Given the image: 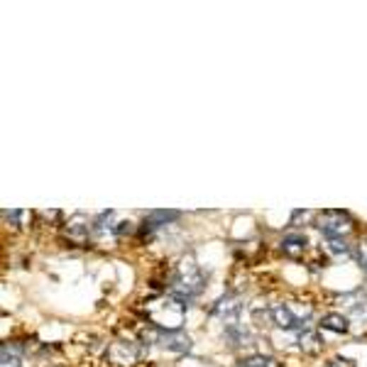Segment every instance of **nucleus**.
<instances>
[{"instance_id":"nucleus-1","label":"nucleus","mask_w":367,"mask_h":367,"mask_svg":"<svg viewBox=\"0 0 367 367\" xmlns=\"http://www.w3.org/2000/svg\"><path fill=\"white\" fill-rule=\"evenodd\" d=\"M186 308H189V304H184L177 296L167 294V296H159V299H150L142 306V311H145L150 326H154L157 331L174 333V331H182L186 321Z\"/></svg>"},{"instance_id":"nucleus-2","label":"nucleus","mask_w":367,"mask_h":367,"mask_svg":"<svg viewBox=\"0 0 367 367\" xmlns=\"http://www.w3.org/2000/svg\"><path fill=\"white\" fill-rule=\"evenodd\" d=\"M206 286V276L201 272V267L196 264V260L191 255L179 260V264L174 267L172 276H169V294L182 299L184 304H189L194 296H199Z\"/></svg>"},{"instance_id":"nucleus-3","label":"nucleus","mask_w":367,"mask_h":367,"mask_svg":"<svg viewBox=\"0 0 367 367\" xmlns=\"http://www.w3.org/2000/svg\"><path fill=\"white\" fill-rule=\"evenodd\" d=\"M316 228L326 235V240H331V238L345 240V238L355 231V223H353V218H350L348 211L328 209V211L316 214Z\"/></svg>"},{"instance_id":"nucleus-4","label":"nucleus","mask_w":367,"mask_h":367,"mask_svg":"<svg viewBox=\"0 0 367 367\" xmlns=\"http://www.w3.org/2000/svg\"><path fill=\"white\" fill-rule=\"evenodd\" d=\"M140 355H142V345L135 343V340H113L108 345L105 358L115 367H132L140 360Z\"/></svg>"},{"instance_id":"nucleus-5","label":"nucleus","mask_w":367,"mask_h":367,"mask_svg":"<svg viewBox=\"0 0 367 367\" xmlns=\"http://www.w3.org/2000/svg\"><path fill=\"white\" fill-rule=\"evenodd\" d=\"M338 301L345 306V316L348 318H353V321H358V323L367 321V294L363 289H355V291H350V294H343Z\"/></svg>"},{"instance_id":"nucleus-6","label":"nucleus","mask_w":367,"mask_h":367,"mask_svg":"<svg viewBox=\"0 0 367 367\" xmlns=\"http://www.w3.org/2000/svg\"><path fill=\"white\" fill-rule=\"evenodd\" d=\"M211 311H214V316L223 318V323H226V326H233V323H238V318H240L243 304H240V299H238V296L226 294L223 299L216 301Z\"/></svg>"},{"instance_id":"nucleus-7","label":"nucleus","mask_w":367,"mask_h":367,"mask_svg":"<svg viewBox=\"0 0 367 367\" xmlns=\"http://www.w3.org/2000/svg\"><path fill=\"white\" fill-rule=\"evenodd\" d=\"M269 313H272V323L276 328H281V331H296V328H304L299 318H296V313L291 311V306L284 304V301L274 304L272 308H269Z\"/></svg>"},{"instance_id":"nucleus-8","label":"nucleus","mask_w":367,"mask_h":367,"mask_svg":"<svg viewBox=\"0 0 367 367\" xmlns=\"http://www.w3.org/2000/svg\"><path fill=\"white\" fill-rule=\"evenodd\" d=\"M91 235H93V223L88 221V218L76 216V218H71V221L66 223V238L71 243L83 245Z\"/></svg>"},{"instance_id":"nucleus-9","label":"nucleus","mask_w":367,"mask_h":367,"mask_svg":"<svg viewBox=\"0 0 367 367\" xmlns=\"http://www.w3.org/2000/svg\"><path fill=\"white\" fill-rule=\"evenodd\" d=\"M159 345H162L167 353H177V355H184L191 350V338L186 336L184 331H174V333H162L159 336Z\"/></svg>"},{"instance_id":"nucleus-10","label":"nucleus","mask_w":367,"mask_h":367,"mask_svg":"<svg viewBox=\"0 0 367 367\" xmlns=\"http://www.w3.org/2000/svg\"><path fill=\"white\" fill-rule=\"evenodd\" d=\"M306 245H308L306 235H301V233H291V235H284V240H281V252L291 260H301L306 252Z\"/></svg>"},{"instance_id":"nucleus-11","label":"nucleus","mask_w":367,"mask_h":367,"mask_svg":"<svg viewBox=\"0 0 367 367\" xmlns=\"http://www.w3.org/2000/svg\"><path fill=\"white\" fill-rule=\"evenodd\" d=\"M321 328H326V331H333V333H348L350 331V318L345 316V313H326V316L321 318Z\"/></svg>"},{"instance_id":"nucleus-12","label":"nucleus","mask_w":367,"mask_h":367,"mask_svg":"<svg viewBox=\"0 0 367 367\" xmlns=\"http://www.w3.org/2000/svg\"><path fill=\"white\" fill-rule=\"evenodd\" d=\"M226 340H228V345H231V348H243V345H252V343H250V340H252V336L245 331L240 323L226 326Z\"/></svg>"},{"instance_id":"nucleus-13","label":"nucleus","mask_w":367,"mask_h":367,"mask_svg":"<svg viewBox=\"0 0 367 367\" xmlns=\"http://www.w3.org/2000/svg\"><path fill=\"white\" fill-rule=\"evenodd\" d=\"M299 348L306 355H318L323 350V340L318 338L316 331H301L299 333Z\"/></svg>"},{"instance_id":"nucleus-14","label":"nucleus","mask_w":367,"mask_h":367,"mask_svg":"<svg viewBox=\"0 0 367 367\" xmlns=\"http://www.w3.org/2000/svg\"><path fill=\"white\" fill-rule=\"evenodd\" d=\"M0 367H23V358H20L18 348L8 343L3 345V363H0Z\"/></svg>"},{"instance_id":"nucleus-15","label":"nucleus","mask_w":367,"mask_h":367,"mask_svg":"<svg viewBox=\"0 0 367 367\" xmlns=\"http://www.w3.org/2000/svg\"><path fill=\"white\" fill-rule=\"evenodd\" d=\"M326 250L331 255H336V257H348V255L353 252V247L345 240H338V238H331V240L326 243Z\"/></svg>"},{"instance_id":"nucleus-16","label":"nucleus","mask_w":367,"mask_h":367,"mask_svg":"<svg viewBox=\"0 0 367 367\" xmlns=\"http://www.w3.org/2000/svg\"><path fill=\"white\" fill-rule=\"evenodd\" d=\"M240 367H274V360L269 355H247L240 360Z\"/></svg>"},{"instance_id":"nucleus-17","label":"nucleus","mask_w":367,"mask_h":367,"mask_svg":"<svg viewBox=\"0 0 367 367\" xmlns=\"http://www.w3.org/2000/svg\"><path fill=\"white\" fill-rule=\"evenodd\" d=\"M177 367H218L214 360H206V358H194V355H189V358H184L182 363Z\"/></svg>"},{"instance_id":"nucleus-18","label":"nucleus","mask_w":367,"mask_h":367,"mask_svg":"<svg viewBox=\"0 0 367 367\" xmlns=\"http://www.w3.org/2000/svg\"><path fill=\"white\" fill-rule=\"evenodd\" d=\"M360 264H363V269L367 272V240L360 245Z\"/></svg>"}]
</instances>
